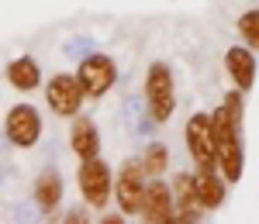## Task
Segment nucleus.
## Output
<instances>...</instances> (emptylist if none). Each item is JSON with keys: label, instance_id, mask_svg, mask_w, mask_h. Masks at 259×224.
Wrapping results in <instances>:
<instances>
[{"label": "nucleus", "instance_id": "nucleus-3", "mask_svg": "<svg viewBox=\"0 0 259 224\" xmlns=\"http://www.w3.org/2000/svg\"><path fill=\"white\" fill-rule=\"evenodd\" d=\"M76 180H80V190H83V200L87 204H94V207L107 204V197H111V169L100 162L97 155L83 159Z\"/></svg>", "mask_w": 259, "mask_h": 224}, {"label": "nucleus", "instance_id": "nucleus-4", "mask_svg": "<svg viewBox=\"0 0 259 224\" xmlns=\"http://www.w3.org/2000/svg\"><path fill=\"white\" fill-rule=\"evenodd\" d=\"M145 97H149V107H152V118L156 121H166L173 114V76L169 69L156 62L149 69V80H145Z\"/></svg>", "mask_w": 259, "mask_h": 224}, {"label": "nucleus", "instance_id": "nucleus-7", "mask_svg": "<svg viewBox=\"0 0 259 224\" xmlns=\"http://www.w3.org/2000/svg\"><path fill=\"white\" fill-rule=\"evenodd\" d=\"M173 190L162 183H149L145 186V200H142V217L152 224H166L177 217V207H173Z\"/></svg>", "mask_w": 259, "mask_h": 224}, {"label": "nucleus", "instance_id": "nucleus-17", "mask_svg": "<svg viewBox=\"0 0 259 224\" xmlns=\"http://www.w3.org/2000/svg\"><path fill=\"white\" fill-rule=\"evenodd\" d=\"M142 169L149 176H159L162 169H166V148L162 145H149V152L142 155Z\"/></svg>", "mask_w": 259, "mask_h": 224}, {"label": "nucleus", "instance_id": "nucleus-13", "mask_svg": "<svg viewBox=\"0 0 259 224\" xmlns=\"http://www.w3.org/2000/svg\"><path fill=\"white\" fill-rule=\"evenodd\" d=\"M73 152H76L80 159L97 155V131H94L90 121H76L73 124Z\"/></svg>", "mask_w": 259, "mask_h": 224}, {"label": "nucleus", "instance_id": "nucleus-5", "mask_svg": "<svg viewBox=\"0 0 259 224\" xmlns=\"http://www.w3.org/2000/svg\"><path fill=\"white\" fill-rule=\"evenodd\" d=\"M142 162H128L121 169V176L114 180V193H118V204L124 214H135L142 210V200H145V186H142Z\"/></svg>", "mask_w": 259, "mask_h": 224}, {"label": "nucleus", "instance_id": "nucleus-15", "mask_svg": "<svg viewBox=\"0 0 259 224\" xmlns=\"http://www.w3.org/2000/svg\"><path fill=\"white\" fill-rule=\"evenodd\" d=\"M197 197L204 207H221L225 200V186L214 173H197Z\"/></svg>", "mask_w": 259, "mask_h": 224}, {"label": "nucleus", "instance_id": "nucleus-6", "mask_svg": "<svg viewBox=\"0 0 259 224\" xmlns=\"http://www.w3.org/2000/svg\"><path fill=\"white\" fill-rule=\"evenodd\" d=\"M83 93H87V90H83L80 76H66V73H59L56 80L49 83V107H52L56 114H76Z\"/></svg>", "mask_w": 259, "mask_h": 224}, {"label": "nucleus", "instance_id": "nucleus-1", "mask_svg": "<svg viewBox=\"0 0 259 224\" xmlns=\"http://www.w3.org/2000/svg\"><path fill=\"white\" fill-rule=\"evenodd\" d=\"M239 124H242V93H228L221 100L218 114L211 118V131H214V145H218V169L225 173L228 183H235L242 176Z\"/></svg>", "mask_w": 259, "mask_h": 224}, {"label": "nucleus", "instance_id": "nucleus-8", "mask_svg": "<svg viewBox=\"0 0 259 224\" xmlns=\"http://www.w3.org/2000/svg\"><path fill=\"white\" fill-rule=\"evenodd\" d=\"M80 83L90 97H100L107 93V86L114 83V62L107 55H90V59L80 62Z\"/></svg>", "mask_w": 259, "mask_h": 224}, {"label": "nucleus", "instance_id": "nucleus-9", "mask_svg": "<svg viewBox=\"0 0 259 224\" xmlns=\"http://www.w3.org/2000/svg\"><path fill=\"white\" fill-rule=\"evenodd\" d=\"M38 131H41V121H38V114H35L31 107L18 103V107L7 114V135H11L14 145H21V148L35 145L38 142Z\"/></svg>", "mask_w": 259, "mask_h": 224}, {"label": "nucleus", "instance_id": "nucleus-14", "mask_svg": "<svg viewBox=\"0 0 259 224\" xmlns=\"http://www.w3.org/2000/svg\"><path fill=\"white\" fill-rule=\"evenodd\" d=\"M59 193H62V183L56 173H45L38 176V183H35V200H38L41 210H52V207L59 204Z\"/></svg>", "mask_w": 259, "mask_h": 224}, {"label": "nucleus", "instance_id": "nucleus-11", "mask_svg": "<svg viewBox=\"0 0 259 224\" xmlns=\"http://www.w3.org/2000/svg\"><path fill=\"white\" fill-rule=\"evenodd\" d=\"M225 62H228V69H232V80L239 83V90H249L252 80H256V59H252V52L242 48V45H235V48H228Z\"/></svg>", "mask_w": 259, "mask_h": 224}, {"label": "nucleus", "instance_id": "nucleus-2", "mask_svg": "<svg viewBox=\"0 0 259 224\" xmlns=\"http://www.w3.org/2000/svg\"><path fill=\"white\" fill-rule=\"evenodd\" d=\"M187 148L197 162V173H214L218 169V145H214V131H211V118L194 114L187 121Z\"/></svg>", "mask_w": 259, "mask_h": 224}, {"label": "nucleus", "instance_id": "nucleus-10", "mask_svg": "<svg viewBox=\"0 0 259 224\" xmlns=\"http://www.w3.org/2000/svg\"><path fill=\"white\" fill-rule=\"evenodd\" d=\"M173 197H177V204H180L173 221H200V214L207 210V207L200 204V197H197V176H177Z\"/></svg>", "mask_w": 259, "mask_h": 224}, {"label": "nucleus", "instance_id": "nucleus-16", "mask_svg": "<svg viewBox=\"0 0 259 224\" xmlns=\"http://www.w3.org/2000/svg\"><path fill=\"white\" fill-rule=\"evenodd\" d=\"M239 35L245 38V45L259 48V11H249L239 18Z\"/></svg>", "mask_w": 259, "mask_h": 224}, {"label": "nucleus", "instance_id": "nucleus-12", "mask_svg": "<svg viewBox=\"0 0 259 224\" xmlns=\"http://www.w3.org/2000/svg\"><path fill=\"white\" fill-rule=\"evenodd\" d=\"M7 80L14 83L18 90H35V86H38V66L28 59V55H24V59H14L7 66Z\"/></svg>", "mask_w": 259, "mask_h": 224}]
</instances>
